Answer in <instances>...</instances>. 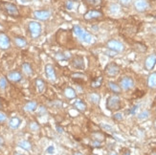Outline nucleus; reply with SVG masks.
<instances>
[{
    "label": "nucleus",
    "mask_w": 156,
    "mask_h": 155,
    "mask_svg": "<svg viewBox=\"0 0 156 155\" xmlns=\"http://www.w3.org/2000/svg\"><path fill=\"white\" fill-rule=\"evenodd\" d=\"M73 33L76 35V37L79 38L82 42L85 43H91L93 41V37L91 34H89L85 29L81 27L80 25H75L73 27Z\"/></svg>",
    "instance_id": "1"
},
{
    "label": "nucleus",
    "mask_w": 156,
    "mask_h": 155,
    "mask_svg": "<svg viewBox=\"0 0 156 155\" xmlns=\"http://www.w3.org/2000/svg\"><path fill=\"white\" fill-rule=\"evenodd\" d=\"M0 8H1V10L5 14L10 15V17H17L19 15V10L17 5L14 3L2 1V2H0Z\"/></svg>",
    "instance_id": "2"
},
{
    "label": "nucleus",
    "mask_w": 156,
    "mask_h": 155,
    "mask_svg": "<svg viewBox=\"0 0 156 155\" xmlns=\"http://www.w3.org/2000/svg\"><path fill=\"white\" fill-rule=\"evenodd\" d=\"M106 108L110 111H118L121 109V99L117 95L108 97L106 100Z\"/></svg>",
    "instance_id": "3"
},
{
    "label": "nucleus",
    "mask_w": 156,
    "mask_h": 155,
    "mask_svg": "<svg viewBox=\"0 0 156 155\" xmlns=\"http://www.w3.org/2000/svg\"><path fill=\"white\" fill-rule=\"evenodd\" d=\"M28 31L32 38H38L40 37L41 31H42L41 24L38 21H34V20L33 21H30L28 23Z\"/></svg>",
    "instance_id": "4"
},
{
    "label": "nucleus",
    "mask_w": 156,
    "mask_h": 155,
    "mask_svg": "<svg viewBox=\"0 0 156 155\" xmlns=\"http://www.w3.org/2000/svg\"><path fill=\"white\" fill-rule=\"evenodd\" d=\"M71 64L75 69H78V70H84L85 68V62H84V56H79V55L73 56L71 60Z\"/></svg>",
    "instance_id": "5"
},
{
    "label": "nucleus",
    "mask_w": 156,
    "mask_h": 155,
    "mask_svg": "<svg viewBox=\"0 0 156 155\" xmlns=\"http://www.w3.org/2000/svg\"><path fill=\"white\" fill-rule=\"evenodd\" d=\"M106 47L114 52H116V53H121L124 49V46L123 45V43H121L120 41H118L116 39L109 40L106 43Z\"/></svg>",
    "instance_id": "6"
},
{
    "label": "nucleus",
    "mask_w": 156,
    "mask_h": 155,
    "mask_svg": "<svg viewBox=\"0 0 156 155\" xmlns=\"http://www.w3.org/2000/svg\"><path fill=\"white\" fill-rule=\"evenodd\" d=\"M105 73L108 77H116L119 73H120V67H119L116 63H109L106 67Z\"/></svg>",
    "instance_id": "7"
},
{
    "label": "nucleus",
    "mask_w": 156,
    "mask_h": 155,
    "mask_svg": "<svg viewBox=\"0 0 156 155\" xmlns=\"http://www.w3.org/2000/svg\"><path fill=\"white\" fill-rule=\"evenodd\" d=\"M120 87L123 90H130L134 87V81L130 77H124L120 81Z\"/></svg>",
    "instance_id": "8"
},
{
    "label": "nucleus",
    "mask_w": 156,
    "mask_h": 155,
    "mask_svg": "<svg viewBox=\"0 0 156 155\" xmlns=\"http://www.w3.org/2000/svg\"><path fill=\"white\" fill-rule=\"evenodd\" d=\"M102 17V13L101 11H98V10H90L84 14V18L87 21H91V20H95Z\"/></svg>",
    "instance_id": "9"
},
{
    "label": "nucleus",
    "mask_w": 156,
    "mask_h": 155,
    "mask_svg": "<svg viewBox=\"0 0 156 155\" xmlns=\"http://www.w3.org/2000/svg\"><path fill=\"white\" fill-rule=\"evenodd\" d=\"M51 12L48 10H40V11H35L34 15L36 19L40 20V21H45L48 20L51 17Z\"/></svg>",
    "instance_id": "10"
},
{
    "label": "nucleus",
    "mask_w": 156,
    "mask_h": 155,
    "mask_svg": "<svg viewBox=\"0 0 156 155\" xmlns=\"http://www.w3.org/2000/svg\"><path fill=\"white\" fill-rule=\"evenodd\" d=\"M11 46V40L9 37L4 33H0V49L7 50Z\"/></svg>",
    "instance_id": "11"
},
{
    "label": "nucleus",
    "mask_w": 156,
    "mask_h": 155,
    "mask_svg": "<svg viewBox=\"0 0 156 155\" xmlns=\"http://www.w3.org/2000/svg\"><path fill=\"white\" fill-rule=\"evenodd\" d=\"M45 75L52 81H55L57 80L56 71H55L54 66L52 64H46L45 65Z\"/></svg>",
    "instance_id": "12"
},
{
    "label": "nucleus",
    "mask_w": 156,
    "mask_h": 155,
    "mask_svg": "<svg viewBox=\"0 0 156 155\" xmlns=\"http://www.w3.org/2000/svg\"><path fill=\"white\" fill-rule=\"evenodd\" d=\"M156 64V55L152 54L148 56L145 60V68L148 71H150L154 68V66Z\"/></svg>",
    "instance_id": "13"
},
{
    "label": "nucleus",
    "mask_w": 156,
    "mask_h": 155,
    "mask_svg": "<svg viewBox=\"0 0 156 155\" xmlns=\"http://www.w3.org/2000/svg\"><path fill=\"white\" fill-rule=\"evenodd\" d=\"M135 9L138 12H145L149 7V4L147 0H136L134 3Z\"/></svg>",
    "instance_id": "14"
},
{
    "label": "nucleus",
    "mask_w": 156,
    "mask_h": 155,
    "mask_svg": "<svg viewBox=\"0 0 156 155\" xmlns=\"http://www.w3.org/2000/svg\"><path fill=\"white\" fill-rule=\"evenodd\" d=\"M7 79L12 82H18L22 80V74L18 71H11L8 73Z\"/></svg>",
    "instance_id": "15"
},
{
    "label": "nucleus",
    "mask_w": 156,
    "mask_h": 155,
    "mask_svg": "<svg viewBox=\"0 0 156 155\" xmlns=\"http://www.w3.org/2000/svg\"><path fill=\"white\" fill-rule=\"evenodd\" d=\"M73 105H74V107L76 108V109L79 110L80 112H84L87 109L86 103L81 99H76L74 101V102H73Z\"/></svg>",
    "instance_id": "16"
},
{
    "label": "nucleus",
    "mask_w": 156,
    "mask_h": 155,
    "mask_svg": "<svg viewBox=\"0 0 156 155\" xmlns=\"http://www.w3.org/2000/svg\"><path fill=\"white\" fill-rule=\"evenodd\" d=\"M35 87L36 90H38V93H44L46 90V82L42 80V79H36L35 80Z\"/></svg>",
    "instance_id": "17"
},
{
    "label": "nucleus",
    "mask_w": 156,
    "mask_h": 155,
    "mask_svg": "<svg viewBox=\"0 0 156 155\" xmlns=\"http://www.w3.org/2000/svg\"><path fill=\"white\" fill-rule=\"evenodd\" d=\"M64 96L69 100H74L77 98L76 90L74 88H72V87H70V86L66 87V88L64 89Z\"/></svg>",
    "instance_id": "18"
},
{
    "label": "nucleus",
    "mask_w": 156,
    "mask_h": 155,
    "mask_svg": "<svg viewBox=\"0 0 156 155\" xmlns=\"http://www.w3.org/2000/svg\"><path fill=\"white\" fill-rule=\"evenodd\" d=\"M20 123H21V120L18 117H13L9 121V126L13 129H17L19 127Z\"/></svg>",
    "instance_id": "19"
},
{
    "label": "nucleus",
    "mask_w": 156,
    "mask_h": 155,
    "mask_svg": "<svg viewBox=\"0 0 156 155\" xmlns=\"http://www.w3.org/2000/svg\"><path fill=\"white\" fill-rule=\"evenodd\" d=\"M36 108H38V103H36L35 102H34V101L28 102L24 105V110L28 111V112H34V111L36 110Z\"/></svg>",
    "instance_id": "20"
},
{
    "label": "nucleus",
    "mask_w": 156,
    "mask_h": 155,
    "mask_svg": "<svg viewBox=\"0 0 156 155\" xmlns=\"http://www.w3.org/2000/svg\"><path fill=\"white\" fill-rule=\"evenodd\" d=\"M14 43L18 48H24L27 46V40L22 37H15L14 38Z\"/></svg>",
    "instance_id": "21"
},
{
    "label": "nucleus",
    "mask_w": 156,
    "mask_h": 155,
    "mask_svg": "<svg viewBox=\"0 0 156 155\" xmlns=\"http://www.w3.org/2000/svg\"><path fill=\"white\" fill-rule=\"evenodd\" d=\"M108 87H109V89H110L113 93H115V94H120L122 89H121V87L120 85H118L116 82H113V81H108Z\"/></svg>",
    "instance_id": "22"
},
{
    "label": "nucleus",
    "mask_w": 156,
    "mask_h": 155,
    "mask_svg": "<svg viewBox=\"0 0 156 155\" xmlns=\"http://www.w3.org/2000/svg\"><path fill=\"white\" fill-rule=\"evenodd\" d=\"M148 85L149 88L155 89L156 88V73L150 74L148 80Z\"/></svg>",
    "instance_id": "23"
},
{
    "label": "nucleus",
    "mask_w": 156,
    "mask_h": 155,
    "mask_svg": "<svg viewBox=\"0 0 156 155\" xmlns=\"http://www.w3.org/2000/svg\"><path fill=\"white\" fill-rule=\"evenodd\" d=\"M102 84V77H98V78H96L95 80H93L91 81V87L92 88H94V89L100 88Z\"/></svg>",
    "instance_id": "24"
},
{
    "label": "nucleus",
    "mask_w": 156,
    "mask_h": 155,
    "mask_svg": "<svg viewBox=\"0 0 156 155\" xmlns=\"http://www.w3.org/2000/svg\"><path fill=\"white\" fill-rule=\"evenodd\" d=\"M22 71L23 73H25L27 76H31L33 74V68L32 66H31V64L28 62H25L22 64Z\"/></svg>",
    "instance_id": "25"
},
{
    "label": "nucleus",
    "mask_w": 156,
    "mask_h": 155,
    "mask_svg": "<svg viewBox=\"0 0 156 155\" xmlns=\"http://www.w3.org/2000/svg\"><path fill=\"white\" fill-rule=\"evenodd\" d=\"M88 99H89V101L92 103H95V105H97V103L100 102L101 97H100V95L96 94V93H91V94L88 95Z\"/></svg>",
    "instance_id": "26"
},
{
    "label": "nucleus",
    "mask_w": 156,
    "mask_h": 155,
    "mask_svg": "<svg viewBox=\"0 0 156 155\" xmlns=\"http://www.w3.org/2000/svg\"><path fill=\"white\" fill-rule=\"evenodd\" d=\"M18 146L21 147V148H23V149H25V150H31V148H32V144H31L28 141H21V142H19L18 143Z\"/></svg>",
    "instance_id": "27"
},
{
    "label": "nucleus",
    "mask_w": 156,
    "mask_h": 155,
    "mask_svg": "<svg viewBox=\"0 0 156 155\" xmlns=\"http://www.w3.org/2000/svg\"><path fill=\"white\" fill-rule=\"evenodd\" d=\"M8 87V80L5 77H0V89H6Z\"/></svg>",
    "instance_id": "28"
},
{
    "label": "nucleus",
    "mask_w": 156,
    "mask_h": 155,
    "mask_svg": "<svg viewBox=\"0 0 156 155\" xmlns=\"http://www.w3.org/2000/svg\"><path fill=\"white\" fill-rule=\"evenodd\" d=\"M92 137H93V140H96V141H99V142H102L105 137H103L102 133H100V132H97V133H93L92 134Z\"/></svg>",
    "instance_id": "29"
},
{
    "label": "nucleus",
    "mask_w": 156,
    "mask_h": 155,
    "mask_svg": "<svg viewBox=\"0 0 156 155\" xmlns=\"http://www.w3.org/2000/svg\"><path fill=\"white\" fill-rule=\"evenodd\" d=\"M149 117V112L148 110H145L138 114V119L139 120H147Z\"/></svg>",
    "instance_id": "30"
},
{
    "label": "nucleus",
    "mask_w": 156,
    "mask_h": 155,
    "mask_svg": "<svg viewBox=\"0 0 156 155\" xmlns=\"http://www.w3.org/2000/svg\"><path fill=\"white\" fill-rule=\"evenodd\" d=\"M84 1L92 7H97L102 3V0H84Z\"/></svg>",
    "instance_id": "31"
},
{
    "label": "nucleus",
    "mask_w": 156,
    "mask_h": 155,
    "mask_svg": "<svg viewBox=\"0 0 156 155\" xmlns=\"http://www.w3.org/2000/svg\"><path fill=\"white\" fill-rule=\"evenodd\" d=\"M100 126H101V127L103 129V130H105V131L110 132V133L114 132V129H113V127H112L111 126L107 125V123H102L101 125H100Z\"/></svg>",
    "instance_id": "32"
},
{
    "label": "nucleus",
    "mask_w": 156,
    "mask_h": 155,
    "mask_svg": "<svg viewBox=\"0 0 156 155\" xmlns=\"http://www.w3.org/2000/svg\"><path fill=\"white\" fill-rule=\"evenodd\" d=\"M72 79L74 80V79H80V80H81V81H84L85 78H86V76L85 75H84V74H81V73H74V74H72Z\"/></svg>",
    "instance_id": "33"
},
{
    "label": "nucleus",
    "mask_w": 156,
    "mask_h": 155,
    "mask_svg": "<svg viewBox=\"0 0 156 155\" xmlns=\"http://www.w3.org/2000/svg\"><path fill=\"white\" fill-rule=\"evenodd\" d=\"M65 8L68 11H71V10L74 9V2H73V0H67L65 3Z\"/></svg>",
    "instance_id": "34"
},
{
    "label": "nucleus",
    "mask_w": 156,
    "mask_h": 155,
    "mask_svg": "<svg viewBox=\"0 0 156 155\" xmlns=\"http://www.w3.org/2000/svg\"><path fill=\"white\" fill-rule=\"evenodd\" d=\"M30 128H31V130L36 131V130H38V129H39V126H38V123L32 122V123H30Z\"/></svg>",
    "instance_id": "35"
},
{
    "label": "nucleus",
    "mask_w": 156,
    "mask_h": 155,
    "mask_svg": "<svg viewBox=\"0 0 156 155\" xmlns=\"http://www.w3.org/2000/svg\"><path fill=\"white\" fill-rule=\"evenodd\" d=\"M113 119H114V120H116V121H122L123 119H124V117H123V114H122V113L118 112V113H115V114H114Z\"/></svg>",
    "instance_id": "36"
},
{
    "label": "nucleus",
    "mask_w": 156,
    "mask_h": 155,
    "mask_svg": "<svg viewBox=\"0 0 156 155\" xmlns=\"http://www.w3.org/2000/svg\"><path fill=\"white\" fill-rule=\"evenodd\" d=\"M6 120H7V115L2 111H0V123L6 122Z\"/></svg>",
    "instance_id": "37"
},
{
    "label": "nucleus",
    "mask_w": 156,
    "mask_h": 155,
    "mask_svg": "<svg viewBox=\"0 0 156 155\" xmlns=\"http://www.w3.org/2000/svg\"><path fill=\"white\" fill-rule=\"evenodd\" d=\"M46 152H47L48 154H54V152H55V147L53 146V144H51V146H49L47 147V149H46Z\"/></svg>",
    "instance_id": "38"
},
{
    "label": "nucleus",
    "mask_w": 156,
    "mask_h": 155,
    "mask_svg": "<svg viewBox=\"0 0 156 155\" xmlns=\"http://www.w3.org/2000/svg\"><path fill=\"white\" fill-rule=\"evenodd\" d=\"M119 1H120V3L123 6H128V5L131 3L132 0H119Z\"/></svg>",
    "instance_id": "39"
},
{
    "label": "nucleus",
    "mask_w": 156,
    "mask_h": 155,
    "mask_svg": "<svg viewBox=\"0 0 156 155\" xmlns=\"http://www.w3.org/2000/svg\"><path fill=\"white\" fill-rule=\"evenodd\" d=\"M91 144H92V147H100L102 143L99 142V141H96V140H93L92 143H91Z\"/></svg>",
    "instance_id": "40"
},
{
    "label": "nucleus",
    "mask_w": 156,
    "mask_h": 155,
    "mask_svg": "<svg viewBox=\"0 0 156 155\" xmlns=\"http://www.w3.org/2000/svg\"><path fill=\"white\" fill-rule=\"evenodd\" d=\"M138 107H139V105H134L130 110H129V113H130L131 115H134L135 113H136V111H137V109H138Z\"/></svg>",
    "instance_id": "41"
},
{
    "label": "nucleus",
    "mask_w": 156,
    "mask_h": 155,
    "mask_svg": "<svg viewBox=\"0 0 156 155\" xmlns=\"http://www.w3.org/2000/svg\"><path fill=\"white\" fill-rule=\"evenodd\" d=\"M57 131H58V133H63V128H62L60 126H57Z\"/></svg>",
    "instance_id": "42"
},
{
    "label": "nucleus",
    "mask_w": 156,
    "mask_h": 155,
    "mask_svg": "<svg viewBox=\"0 0 156 155\" xmlns=\"http://www.w3.org/2000/svg\"><path fill=\"white\" fill-rule=\"evenodd\" d=\"M4 146V139L2 137H0V148H2Z\"/></svg>",
    "instance_id": "43"
},
{
    "label": "nucleus",
    "mask_w": 156,
    "mask_h": 155,
    "mask_svg": "<svg viewBox=\"0 0 156 155\" xmlns=\"http://www.w3.org/2000/svg\"><path fill=\"white\" fill-rule=\"evenodd\" d=\"M123 155H130V151H129V150H126V151L123 153Z\"/></svg>",
    "instance_id": "44"
},
{
    "label": "nucleus",
    "mask_w": 156,
    "mask_h": 155,
    "mask_svg": "<svg viewBox=\"0 0 156 155\" xmlns=\"http://www.w3.org/2000/svg\"><path fill=\"white\" fill-rule=\"evenodd\" d=\"M149 155H156V150L151 151V152H150V154H149Z\"/></svg>",
    "instance_id": "45"
},
{
    "label": "nucleus",
    "mask_w": 156,
    "mask_h": 155,
    "mask_svg": "<svg viewBox=\"0 0 156 155\" xmlns=\"http://www.w3.org/2000/svg\"><path fill=\"white\" fill-rule=\"evenodd\" d=\"M110 155H117V153H116V152H114V151H112V152L110 153Z\"/></svg>",
    "instance_id": "46"
},
{
    "label": "nucleus",
    "mask_w": 156,
    "mask_h": 155,
    "mask_svg": "<svg viewBox=\"0 0 156 155\" xmlns=\"http://www.w3.org/2000/svg\"><path fill=\"white\" fill-rule=\"evenodd\" d=\"M74 155H82L81 153H80V152H77V153H75Z\"/></svg>",
    "instance_id": "47"
},
{
    "label": "nucleus",
    "mask_w": 156,
    "mask_h": 155,
    "mask_svg": "<svg viewBox=\"0 0 156 155\" xmlns=\"http://www.w3.org/2000/svg\"><path fill=\"white\" fill-rule=\"evenodd\" d=\"M14 155H22V154H19V153H17V154H14Z\"/></svg>",
    "instance_id": "48"
},
{
    "label": "nucleus",
    "mask_w": 156,
    "mask_h": 155,
    "mask_svg": "<svg viewBox=\"0 0 156 155\" xmlns=\"http://www.w3.org/2000/svg\"><path fill=\"white\" fill-rule=\"evenodd\" d=\"M73 1H79V0H73Z\"/></svg>",
    "instance_id": "49"
},
{
    "label": "nucleus",
    "mask_w": 156,
    "mask_h": 155,
    "mask_svg": "<svg viewBox=\"0 0 156 155\" xmlns=\"http://www.w3.org/2000/svg\"><path fill=\"white\" fill-rule=\"evenodd\" d=\"M154 125H155V127H156V121H155V123H154Z\"/></svg>",
    "instance_id": "50"
},
{
    "label": "nucleus",
    "mask_w": 156,
    "mask_h": 155,
    "mask_svg": "<svg viewBox=\"0 0 156 155\" xmlns=\"http://www.w3.org/2000/svg\"><path fill=\"white\" fill-rule=\"evenodd\" d=\"M0 108H1V102H0Z\"/></svg>",
    "instance_id": "51"
}]
</instances>
